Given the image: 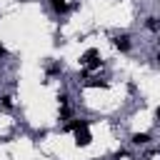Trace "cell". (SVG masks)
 Instances as JSON below:
<instances>
[{
  "label": "cell",
  "mask_w": 160,
  "mask_h": 160,
  "mask_svg": "<svg viewBox=\"0 0 160 160\" xmlns=\"http://www.w3.org/2000/svg\"><path fill=\"white\" fill-rule=\"evenodd\" d=\"M112 48L120 50V52H130L132 50V38L128 32H115L112 35Z\"/></svg>",
  "instance_id": "1"
}]
</instances>
